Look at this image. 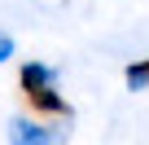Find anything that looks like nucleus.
Segmentation results:
<instances>
[{"label": "nucleus", "instance_id": "nucleus-3", "mask_svg": "<svg viewBox=\"0 0 149 145\" xmlns=\"http://www.w3.org/2000/svg\"><path fill=\"white\" fill-rule=\"evenodd\" d=\"M127 84H132V88H149V57L127 66Z\"/></svg>", "mask_w": 149, "mask_h": 145}, {"label": "nucleus", "instance_id": "nucleus-1", "mask_svg": "<svg viewBox=\"0 0 149 145\" xmlns=\"http://www.w3.org/2000/svg\"><path fill=\"white\" fill-rule=\"evenodd\" d=\"M22 92H26V101H31L35 114H48V119H66V114H70V106L57 97V88H53V79H48V70L35 66V62L22 66Z\"/></svg>", "mask_w": 149, "mask_h": 145}, {"label": "nucleus", "instance_id": "nucleus-2", "mask_svg": "<svg viewBox=\"0 0 149 145\" xmlns=\"http://www.w3.org/2000/svg\"><path fill=\"white\" fill-rule=\"evenodd\" d=\"M9 136H13V141H35V145H44V141H53V132H44V127H31L26 119H18V123H9Z\"/></svg>", "mask_w": 149, "mask_h": 145}, {"label": "nucleus", "instance_id": "nucleus-4", "mask_svg": "<svg viewBox=\"0 0 149 145\" xmlns=\"http://www.w3.org/2000/svg\"><path fill=\"white\" fill-rule=\"evenodd\" d=\"M9 53H13V40H9V35H5V31H0V62H5V57H9Z\"/></svg>", "mask_w": 149, "mask_h": 145}]
</instances>
